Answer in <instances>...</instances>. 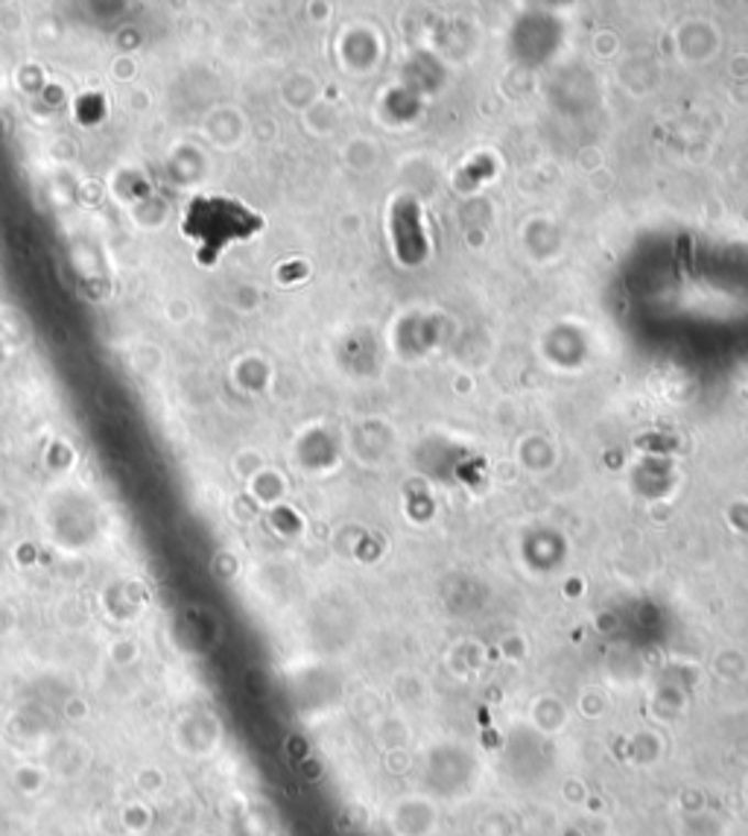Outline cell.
Returning a JSON list of instances; mask_svg holds the SVG:
<instances>
[{
    "mask_svg": "<svg viewBox=\"0 0 748 836\" xmlns=\"http://www.w3.org/2000/svg\"><path fill=\"white\" fill-rule=\"evenodd\" d=\"M395 240H398V255L404 264H418L425 257L427 246L418 226V206L413 199H400L395 208Z\"/></svg>",
    "mask_w": 748,
    "mask_h": 836,
    "instance_id": "obj_1",
    "label": "cell"
}]
</instances>
